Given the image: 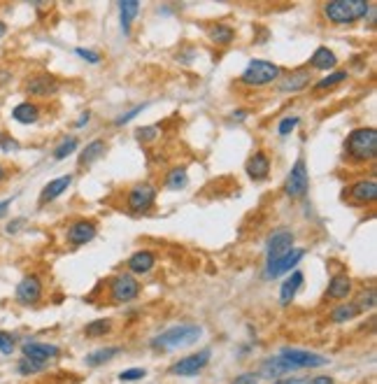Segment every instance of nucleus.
<instances>
[{
  "label": "nucleus",
  "mask_w": 377,
  "mask_h": 384,
  "mask_svg": "<svg viewBox=\"0 0 377 384\" xmlns=\"http://www.w3.org/2000/svg\"><path fill=\"white\" fill-rule=\"evenodd\" d=\"M377 156V131L373 126H359L345 140V161L352 165L373 163Z\"/></svg>",
  "instance_id": "nucleus-1"
},
{
  "label": "nucleus",
  "mask_w": 377,
  "mask_h": 384,
  "mask_svg": "<svg viewBox=\"0 0 377 384\" xmlns=\"http://www.w3.org/2000/svg\"><path fill=\"white\" fill-rule=\"evenodd\" d=\"M368 0H330L321 5V17L330 26H352L370 15Z\"/></svg>",
  "instance_id": "nucleus-2"
},
{
  "label": "nucleus",
  "mask_w": 377,
  "mask_h": 384,
  "mask_svg": "<svg viewBox=\"0 0 377 384\" xmlns=\"http://www.w3.org/2000/svg\"><path fill=\"white\" fill-rule=\"evenodd\" d=\"M201 337L203 328L198 324H175V326L165 328L163 333H158L149 345L154 349H161V352H173V349L196 345Z\"/></svg>",
  "instance_id": "nucleus-3"
},
{
  "label": "nucleus",
  "mask_w": 377,
  "mask_h": 384,
  "mask_svg": "<svg viewBox=\"0 0 377 384\" xmlns=\"http://www.w3.org/2000/svg\"><path fill=\"white\" fill-rule=\"evenodd\" d=\"M284 75V70L273 61H263V58H251L247 63V68L240 72L237 82L247 89H261L268 84H275L277 79Z\"/></svg>",
  "instance_id": "nucleus-4"
},
{
  "label": "nucleus",
  "mask_w": 377,
  "mask_h": 384,
  "mask_svg": "<svg viewBox=\"0 0 377 384\" xmlns=\"http://www.w3.org/2000/svg\"><path fill=\"white\" fill-rule=\"evenodd\" d=\"M284 196L291 198V201H303L310 191V170H308V161L305 156H299L291 165V170L287 173V180L282 184Z\"/></svg>",
  "instance_id": "nucleus-5"
},
{
  "label": "nucleus",
  "mask_w": 377,
  "mask_h": 384,
  "mask_svg": "<svg viewBox=\"0 0 377 384\" xmlns=\"http://www.w3.org/2000/svg\"><path fill=\"white\" fill-rule=\"evenodd\" d=\"M280 359L287 363V366L294 370H315V368H324L328 366L330 359L324 354L310 352V349H301V347H282L280 349Z\"/></svg>",
  "instance_id": "nucleus-6"
},
{
  "label": "nucleus",
  "mask_w": 377,
  "mask_h": 384,
  "mask_svg": "<svg viewBox=\"0 0 377 384\" xmlns=\"http://www.w3.org/2000/svg\"><path fill=\"white\" fill-rule=\"evenodd\" d=\"M158 189L151 182H137L128 189L126 194V210L131 215H147V212L156 205Z\"/></svg>",
  "instance_id": "nucleus-7"
},
{
  "label": "nucleus",
  "mask_w": 377,
  "mask_h": 384,
  "mask_svg": "<svg viewBox=\"0 0 377 384\" xmlns=\"http://www.w3.org/2000/svg\"><path fill=\"white\" fill-rule=\"evenodd\" d=\"M110 301L112 303H133L140 296V280L131 273H119L115 277H110V287H108Z\"/></svg>",
  "instance_id": "nucleus-8"
},
{
  "label": "nucleus",
  "mask_w": 377,
  "mask_h": 384,
  "mask_svg": "<svg viewBox=\"0 0 377 384\" xmlns=\"http://www.w3.org/2000/svg\"><path fill=\"white\" fill-rule=\"evenodd\" d=\"M58 89H61V84H58V79L54 75H49V72H35V75H31L24 82V91L28 94L33 103L49 101V98H54L58 94Z\"/></svg>",
  "instance_id": "nucleus-9"
},
{
  "label": "nucleus",
  "mask_w": 377,
  "mask_h": 384,
  "mask_svg": "<svg viewBox=\"0 0 377 384\" xmlns=\"http://www.w3.org/2000/svg\"><path fill=\"white\" fill-rule=\"evenodd\" d=\"M42 296H44V284H42V280H40V275H35V273L24 275L15 289V301L24 308L37 306V303L42 301Z\"/></svg>",
  "instance_id": "nucleus-10"
},
{
  "label": "nucleus",
  "mask_w": 377,
  "mask_h": 384,
  "mask_svg": "<svg viewBox=\"0 0 377 384\" xmlns=\"http://www.w3.org/2000/svg\"><path fill=\"white\" fill-rule=\"evenodd\" d=\"M210 359H212V352H210V349H201V352L187 354V356H182L180 361H175L173 366L168 368V373L175 377H196L208 368Z\"/></svg>",
  "instance_id": "nucleus-11"
},
{
  "label": "nucleus",
  "mask_w": 377,
  "mask_h": 384,
  "mask_svg": "<svg viewBox=\"0 0 377 384\" xmlns=\"http://www.w3.org/2000/svg\"><path fill=\"white\" fill-rule=\"evenodd\" d=\"M345 201H349L354 208H368L377 201V182L375 177H361L352 182L345 189Z\"/></svg>",
  "instance_id": "nucleus-12"
},
{
  "label": "nucleus",
  "mask_w": 377,
  "mask_h": 384,
  "mask_svg": "<svg viewBox=\"0 0 377 384\" xmlns=\"http://www.w3.org/2000/svg\"><path fill=\"white\" fill-rule=\"evenodd\" d=\"M310 84H312V70H308L305 65H303V68L284 72V75L277 79V94H282V96L299 94V91H305Z\"/></svg>",
  "instance_id": "nucleus-13"
},
{
  "label": "nucleus",
  "mask_w": 377,
  "mask_h": 384,
  "mask_svg": "<svg viewBox=\"0 0 377 384\" xmlns=\"http://www.w3.org/2000/svg\"><path fill=\"white\" fill-rule=\"evenodd\" d=\"M296 233L289 228H277L273 233L268 235V242H266V263H273L277 261L280 256L287 254L289 249L296 247Z\"/></svg>",
  "instance_id": "nucleus-14"
},
{
  "label": "nucleus",
  "mask_w": 377,
  "mask_h": 384,
  "mask_svg": "<svg viewBox=\"0 0 377 384\" xmlns=\"http://www.w3.org/2000/svg\"><path fill=\"white\" fill-rule=\"evenodd\" d=\"M303 259H305V249H303V247H294V249H289L284 256H280L277 261L266 263V270H263V275H266V280H277V277H282V275H289L291 270L299 266Z\"/></svg>",
  "instance_id": "nucleus-15"
},
{
  "label": "nucleus",
  "mask_w": 377,
  "mask_h": 384,
  "mask_svg": "<svg viewBox=\"0 0 377 384\" xmlns=\"http://www.w3.org/2000/svg\"><path fill=\"white\" fill-rule=\"evenodd\" d=\"M98 235V224L94 219H75L65 228V242L72 247H82V244L94 242Z\"/></svg>",
  "instance_id": "nucleus-16"
},
{
  "label": "nucleus",
  "mask_w": 377,
  "mask_h": 384,
  "mask_svg": "<svg viewBox=\"0 0 377 384\" xmlns=\"http://www.w3.org/2000/svg\"><path fill=\"white\" fill-rule=\"evenodd\" d=\"M22 354H24V359H31V361H37V363L49 366L51 361L61 359V347L51 345V342L28 340V342H24L22 345Z\"/></svg>",
  "instance_id": "nucleus-17"
},
{
  "label": "nucleus",
  "mask_w": 377,
  "mask_h": 384,
  "mask_svg": "<svg viewBox=\"0 0 377 384\" xmlns=\"http://www.w3.org/2000/svg\"><path fill=\"white\" fill-rule=\"evenodd\" d=\"M270 168H273V161H270V156L263 149H256L247 158V163H244V173H247L251 182H266L270 175Z\"/></svg>",
  "instance_id": "nucleus-18"
},
{
  "label": "nucleus",
  "mask_w": 377,
  "mask_h": 384,
  "mask_svg": "<svg viewBox=\"0 0 377 384\" xmlns=\"http://www.w3.org/2000/svg\"><path fill=\"white\" fill-rule=\"evenodd\" d=\"M158 263V254L154 249H137L135 254L128 256V261H126V268H128L131 275H147L151 270L156 268Z\"/></svg>",
  "instance_id": "nucleus-19"
},
{
  "label": "nucleus",
  "mask_w": 377,
  "mask_h": 384,
  "mask_svg": "<svg viewBox=\"0 0 377 384\" xmlns=\"http://www.w3.org/2000/svg\"><path fill=\"white\" fill-rule=\"evenodd\" d=\"M354 291V280L349 277L347 273H335L333 277L328 280V287H326V298L328 301H335V303H342L352 296Z\"/></svg>",
  "instance_id": "nucleus-20"
},
{
  "label": "nucleus",
  "mask_w": 377,
  "mask_h": 384,
  "mask_svg": "<svg viewBox=\"0 0 377 384\" xmlns=\"http://www.w3.org/2000/svg\"><path fill=\"white\" fill-rule=\"evenodd\" d=\"M72 180H75L72 175H61V177H56V180H49L42 187V191H40L37 205H49V203H54L56 198H61L65 191L72 187Z\"/></svg>",
  "instance_id": "nucleus-21"
},
{
  "label": "nucleus",
  "mask_w": 377,
  "mask_h": 384,
  "mask_svg": "<svg viewBox=\"0 0 377 384\" xmlns=\"http://www.w3.org/2000/svg\"><path fill=\"white\" fill-rule=\"evenodd\" d=\"M308 70H317V72H330L338 70V56H335L333 49L328 47H317L312 51V56L308 58Z\"/></svg>",
  "instance_id": "nucleus-22"
},
{
  "label": "nucleus",
  "mask_w": 377,
  "mask_h": 384,
  "mask_svg": "<svg viewBox=\"0 0 377 384\" xmlns=\"http://www.w3.org/2000/svg\"><path fill=\"white\" fill-rule=\"evenodd\" d=\"M105 151H108V142L103 140V137H96V140H91L87 147L79 149V156H77V165L82 170L91 168L96 161H101L105 156Z\"/></svg>",
  "instance_id": "nucleus-23"
},
{
  "label": "nucleus",
  "mask_w": 377,
  "mask_h": 384,
  "mask_svg": "<svg viewBox=\"0 0 377 384\" xmlns=\"http://www.w3.org/2000/svg\"><path fill=\"white\" fill-rule=\"evenodd\" d=\"M303 280H305V275L301 273V270H291V273L287 275V280L282 282L280 287V306L287 308L294 303V298L299 296V291L303 287Z\"/></svg>",
  "instance_id": "nucleus-24"
},
{
  "label": "nucleus",
  "mask_w": 377,
  "mask_h": 384,
  "mask_svg": "<svg viewBox=\"0 0 377 384\" xmlns=\"http://www.w3.org/2000/svg\"><path fill=\"white\" fill-rule=\"evenodd\" d=\"M208 37H210V42L217 44V47H228V44L235 42L237 33L231 24L215 22V24L208 26Z\"/></svg>",
  "instance_id": "nucleus-25"
},
{
  "label": "nucleus",
  "mask_w": 377,
  "mask_h": 384,
  "mask_svg": "<svg viewBox=\"0 0 377 384\" xmlns=\"http://www.w3.org/2000/svg\"><path fill=\"white\" fill-rule=\"evenodd\" d=\"M40 117H42V108H40L37 103H33V101L19 103V105H15V110H12V119H15L17 124H22V126L37 124Z\"/></svg>",
  "instance_id": "nucleus-26"
},
{
  "label": "nucleus",
  "mask_w": 377,
  "mask_h": 384,
  "mask_svg": "<svg viewBox=\"0 0 377 384\" xmlns=\"http://www.w3.org/2000/svg\"><path fill=\"white\" fill-rule=\"evenodd\" d=\"M137 12H140V3H137V0H122V3H119V24H122V33L126 37L133 31V22H135Z\"/></svg>",
  "instance_id": "nucleus-27"
},
{
  "label": "nucleus",
  "mask_w": 377,
  "mask_h": 384,
  "mask_svg": "<svg viewBox=\"0 0 377 384\" xmlns=\"http://www.w3.org/2000/svg\"><path fill=\"white\" fill-rule=\"evenodd\" d=\"M189 187V170L187 165H173V168L165 173L163 189L165 191H182Z\"/></svg>",
  "instance_id": "nucleus-28"
},
{
  "label": "nucleus",
  "mask_w": 377,
  "mask_h": 384,
  "mask_svg": "<svg viewBox=\"0 0 377 384\" xmlns=\"http://www.w3.org/2000/svg\"><path fill=\"white\" fill-rule=\"evenodd\" d=\"M359 315H361V310H359V306H356L354 301H342L328 312V319L333 324H347V322L356 319Z\"/></svg>",
  "instance_id": "nucleus-29"
},
{
  "label": "nucleus",
  "mask_w": 377,
  "mask_h": 384,
  "mask_svg": "<svg viewBox=\"0 0 377 384\" xmlns=\"http://www.w3.org/2000/svg\"><path fill=\"white\" fill-rule=\"evenodd\" d=\"M349 79V70H330L328 75H324L321 79H317V82L312 84V91H317V94H321V91H328V89H335L340 87L342 82H347Z\"/></svg>",
  "instance_id": "nucleus-30"
},
{
  "label": "nucleus",
  "mask_w": 377,
  "mask_h": 384,
  "mask_svg": "<svg viewBox=\"0 0 377 384\" xmlns=\"http://www.w3.org/2000/svg\"><path fill=\"white\" fill-rule=\"evenodd\" d=\"M124 349L119 345H112V347H103V349H96V352L87 354V359H84V363H87L89 368H98V366H105V363H110L112 359H117L119 354H122Z\"/></svg>",
  "instance_id": "nucleus-31"
},
{
  "label": "nucleus",
  "mask_w": 377,
  "mask_h": 384,
  "mask_svg": "<svg viewBox=\"0 0 377 384\" xmlns=\"http://www.w3.org/2000/svg\"><path fill=\"white\" fill-rule=\"evenodd\" d=\"M79 149V140H77V135H65L61 142L54 147V161H65L68 156H72L75 151Z\"/></svg>",
  "instance_id": "nucleus-32"
},
{
  "label": "nucleus",
  "mask_w": 377,
  "mask_h": 384,
  "mask_svg": "<svg viewBox=\"0 0 377 384\" xmlns=\"http://www.w3.org/2000/svg\"><path fill=\"white\" fill-rule=\"evenodd\" d=\"M110 331H112V319H94V322H89L87 326H84V335L91 337V340H96V337H105V335H110Z\"/></svg>",
  "instance_id": "nucleus-33"
},
{
  "label": "nucleus",
  "mask_w": 377,
  "mask_h": 384,
  "mask_svg": "<svg viewBox=\"0 0 377 384\" xmlns=\"http://www.w3.org/2000/svg\"><path fill=\"white\" fill-rule=\"evenodd\" d=\"M299 124H301V117H299V115H289V117H284L282 122L277 124V135H282V137L291 135L296 128H299Z\"/></svg>",
  "instance_id": "nucleus-34"
},
{
  "label": "nucleus",
  "mask_w": 377,
  "mask_h": 384,
  "mask_svg": "<svg viewBox=\"0 0 377 384\" xmlns=\"http://www.w3.org/2000/svg\"><path fill=\"white\" fill-rule=\"evenodd\" d=\"M47 368L44 363H37V361H31V359H19L17 363V373L19 375H37V373H42V370Z\"/></svg>",
  "instance_id": "nucleus-35"
},
{
  "label": "nucleus",
  "mask_w": 377,
  "mask_h": 384,
  "mask_svg": "<svg viewBox=\"0 0 377 384\" xmlns=\"http://www.w3.org/2000/svg\"><path fill=\"white\" fill-rule=\"evenodd\" d=\"M158 137V126L156 124H149V126H140V128L135 131V140L142 142V144H149L154 142Z\"/></svg>",
  "instance_id": "nucleus-36"
},
{
  "label": "nucleus",
  "mask_w": 377,
  "mask_h": 384,
  "mask_svg": "<svg viewBox=\"0 0 377 384\" xmlns=\"http://www.w3.org/2000/svg\"><path fill=\"white\" fill-rule=\"evenodd\" d=\"M149 108V103H140V105H135V108H131L128 112H124V115H119L117 119H115V126H126L128 122H133V119L140 115V112H144Z\"/></svg>",
  "instance_id": "nucleus-37"
},
{
  "label": "nucleus",
  "mask_w": 377,
  "mask_h": 384,
  "mask_svg": "<svg viewBox=\"0 0 377 384\" xmlns=\"http://www.w3.org/2000/svg\"><path fill=\"white\" fill-rule=\"evenodd\" d=\"M354 303L359 306L361 312H366V310L370 312V310L375 308V289L370 287V289H366V291H361V298H359V301H354Z\"/></svg>",
  "instance_id": "nucleus-38"
},
{
  "label": "nucleus",
  "mask_w": 377,
  "mask_h": 384,
  "mask_svg": "<svg viewBox=\"0 0 377 384\" xmlns=\"http://www.w3.org/2000/svg\"><path fill=\"white\" fill-rule=\"evenodd\" d=\"M15 345H17L15 335L8 333V331H0V354L10 356L12 352H15Z\"/></svg>",
  "instance_id": "nucleus-39"
},
{
  "label": "nucleus",
  "mask_w": 377,
  "mask_h": 384,
  "mask_svg": "<svg viewBox=\"0 0 377 384\" xmlns=\"http://www.w3.org/2000/svg\"><path fill=\"white\" fill-rule=\"evenodd\" d=\"M75 54L82 58V61H87V63H91V65H98L103 61V56L98 54L96 49H87V47H75Z\"/></svg>",
  "instance_id": "nucleus-40"
},
{
  "label": "nucleus",
  "mask_w": 377,
  "mask_h": 384,
  "mask_svg": "<svg viewBox=\"0 0 377 384\" xmlns=\"http://www.w3.org/2000/svg\"><path fill=\"white\" fill-rule=\"evenodd\" d=\"M144 377H147V370L144 368H128L124 373H119V380L122 382H140Z\"/></svg>",
  "instance_id": "nucleus-41"
},
{
  "label": "nucleus",
  "mask_w": 377,
  "mask_h": 384,
  "mask_svg": "<svg viewBox=\"0 0 377 384\" xmlns=\"http://www.w3.org/2000/svg\"><path fill=\"white\" fill-rule=\"evenodd\" d=\"M0 149H3L5 154H12V151L22 149V144H19V140H15L10 133H0Z\"/></svg>",
  "instance_id": "nucleus-42"
},
{
  "label": "nucleus",
  "mask_w": 377,
  "mask_h": 384,
  "mask_svg": "<svg viewBox=\"0 0 377 384\" xmlns=\"http://www.w3.org/2000/svg\"><path fill=\"white\" fill-rule=\"evenodd\" d=\"M261 377L256 373H240L231 384H259Z\"/></svg>",
  "instance_id": "nucleus-43"
},
{
  "label": "nucleus",
  "mask_w": 377,
  "mask_h": 384,
  "mask_svg": "<svg viewBox=\"0 0 377 384\" xmlns=\"http://www.w3.org/2000/svg\"><path fill=\"white\" fill-rule=\"evenodd\" d=\"M26 226V219L24 217H17V219H12L8 226H5V231H8L10 235H15V233H19V231H22Z\"/></svg>",
  "instance_id": "nucleus-44"
},
{
  "label": "nucleus",
  "mask_w": 377,
  "mask_h": 384,
  "mask_svg": "<svg viewBox=\"0 0 377 384\" xmlns=\"http://www.w3.org/2000/svg\"><path fill=\"white\" fill-rule=\"evenodd\" d=\"M273 384H308L305 377H282V380H275Z\"/></svg>",
  "instance_id": "nucleus-45"
},
{
  "label": "nucleus",
  "mask_w": 377,
  "mask_h": 384,
  "mask_svg": "<svg viewBox=\"0 0 377 384\" xmlns=\"http://www.w3.org/2000/svg\"><path fill=\"white\" fill-rule=\"evenodd\" d=\"M91 122V110H84L82 115H79V119L75 122V128H82V126H87Z\"/></svg>",
  "instance_id": "nucleus-46"
},
{
  "label": "nucleus",
  "mask_w": 377,
  "mask_h": 384,
  "mask_svg": "<svg viewBox=\"0 0 377 384\" xmlns=\"http://www.w3.org/2000/svg\"><path fill=\"white\" fill-rule=\"evenodd\" d=\"M308 384H333V377H328V375H315L312 380H308Z\"/></svg>",
  "instance_id": "nucleus-47"
},
{
  "label": "nucleus",
  "mask_w": 377,
  "mask_h": 384,
  "mask_svg": "<svg viewBox=\"0 0 377 384\" xmlns=\"http://www.w3.org/2000/svg\"><path fill=\"white\" fill-rule=\"evenodd\" d=\"M12 82V70L10 68H0V87Z\"/></svg>",
  "instance_id": "nucleus-48"
},
{
  "label": "nucleus",
  "mask_w": 377,
  "mask_h": 384,
  "mask_svg": "<svg viewBox=\"0 0 377 384\" xmlns=\"http://www.w3.org/2000/svg\"><path fill=\"white\" fill-rule=\"evenodd\" d=\"M15 198H5V201H0V219H3L5 215H8V210H10V205Z\"/></svg>",
  "instance_id": "nucleus-49"
},
{
  "label": "nucleus",
  "mask_w": 377,
  "mask_h": 384,
  "mask_svg": "<svg viewBox=\"0 0 377 384\" xmlns=\"http://www.w3.org/2000/svg\"><path fill=\"white\" fill-rule=\"evenodd\" d=\"M249 117V112L247 110H233V122H244V119H247Z\"/></svg>",
  "instance_id": "nucleus-50"
},
{
  "label": "nucleus",
  "mask_w": 377,
  "mask_h": 384,
  "mask_svg": "<svg viewBox=\"0 0 377 384\" xmlns=\"http://www.w3.org/2000/svg\"><path fill=\"white\" fill-rule=\"evenodd\" d=\"M8 175H10L8 165H3V163H0V184H3L5 180H8Z\"/></svg>",
  "instance_id": "nucleus-51"
},
{
  "label": "nucleus",
  "mask_w": 377,
  "mask_h": 384,
  "mask_svg": "<svg viewBox=\"0 0 377 384\" xmlns=\"http://www.w3.org/2000/svg\"><path fill=\"white\" fill-rule=\"evenodd\" d=\"M8 31H10V26L3 22V19H0V40H3L5 35H8Z\"/></svg>",
  "instance_id": "nucleus-52"
}]
</instances>
